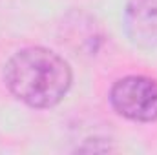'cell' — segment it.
Masks as SVG:
<instances>
[{
  "instance_id": "cell-2",
  "label": "cell",
  "mask_w": 157,
  "mask_h": 155,
  "mask_svg": "<svg viewBox=\"0 0 157 155\" xmlns=\"http://www.w3.org/2000/svg\"><path fill=\"white\" fill-rule=\"evenodd\" d=\"M108 100L112 110L132 122L157 120V78L126 75L112 84Z\"/></svg>"
},
{
  "instance_id": "cell-3",
  "label": "cell",
  "mask_w": 157,
  "mask_h": 155,
  "mask_svg": "<svg viewBox=\"0 0 157 155\" xmlns=\"http://www.w3.org/2000/svg\"><path fill=\"white\" fill-rule=\"evenodd\" d=\"M128 40L143 49L157 46V0H128L124 7Z\"/></svg>"
},
{
  "instance_id": "cell-1",
  "label": "cell",
  "mask_w": 157,
  "mask_h": 155,
  "mask_svg": "<svg viewBox=\"0 0 157 155\" xmlns=\"http://www.w3.org/2000/svg\"><path fill=\"white\" fill-rule=\"evenodd\" d=\"M4 84L22 104L35 110H49L66 99L73 84V71L68 60L53 49L28 46L7 59Z\"/></svg>"
}]
</instances>
